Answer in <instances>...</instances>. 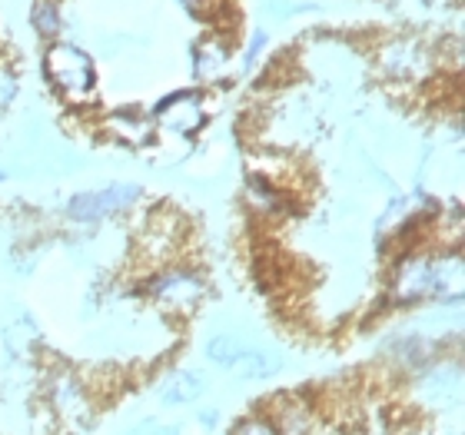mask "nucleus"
<instances>
[{"label":"nucleus","instance_id":"nucleus-1","mask_svg":"<svg viewBox=\"0 0 465 435\" xmlns=\"http://www.w3.org/2000/svg\"><path fill=\"white\" fill-rule=\"evenodd\" d=\"M47 396H50L54 412L64 419H74V416H84V412H87V392H84V386H80L77 379L60 376L57 382L47 389Z\"/></svg>","mask_w":465,"mask_h":435},{"label":"nucleus","instance_id":"nucleus-2","mask_svg":"<svg viewBox=\"0 0 465 435\" xmlns=\"http://www.w3.org/2000/svg\"><path fill=\"white\" fill-rule=\"evenodd\" d=\"M312 426V416L300 406H282L280 429H272L276 435H306Z\"/></svg>","mask_w":465,"mask_h":435},{"label":"nucleus","instance_id":"nucleus-3","mask_svg":"<svg viewBox=\"0 0 465 435\" xmlns=\"http://www.w3.org/2000/svg\"><path fill=\"white\" fill-rule=\"evenodd\" d=\"M196 396H200V386H193L190 379H180L176 386L166 389V402H190Z\"/></svg>","mask_w":465,"mask_h":435},{"label":"nucleus","instance_id":"nucleus-4","mask_svg":"<svg viewBox=\"0 0 465 435\" xmlns=\"http://www.w3.org/2000/svg\"><path fill=\"white\" fill-rule=\"evenodd\" d=\"M232 435H276L266 419H242L240 426L232 429Z\"/></svg>","mask_w":465,"mask_h":435}]
</instances>
